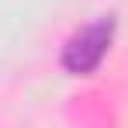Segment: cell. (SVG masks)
I'll use <instances>...</instances> for the list:
<instances>
[{
	"label": "cell",
	"instance_id": "1",
	"mask_svg": "<svg viewBox=\"0 0 128 128\" xmlns=\"http://www.w3.org/2000/svg\"><path fill=\"white\" fill-rule=\"evenodd\" d=\"M111 42H114V18H97V21L83 24L62 45V69L73 76L94 73L100 66V59L107 56Z\"/></svg>",
	"mask_w": 128,
	"mask_h": 128
}]
</instances>
